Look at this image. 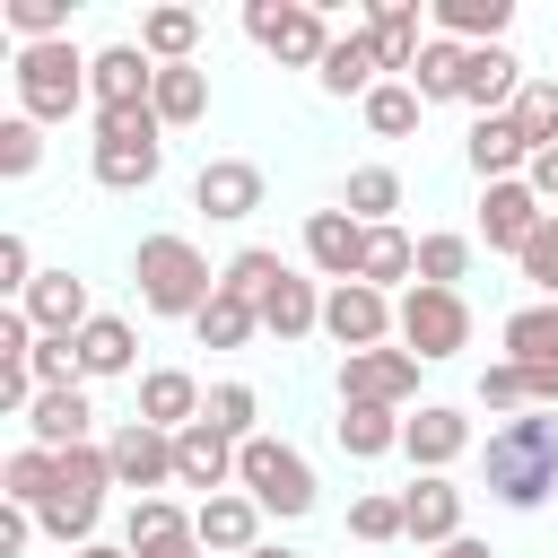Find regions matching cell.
I'll return each instance as SVG.
<instances>
[{"mask_svg": "<svg viewBox=\"0 0 558 558\" xmlns=\"http://www.w3.org/2000/svg\"><path fill=\"white\" fill-rule=\"evenodd\" d=\"M480 480L506 514H541L558 497V410H523V418H497L488 445H480Z\"/></svg>", "mask_w": 558, "mask_h": 558, "instance_id": "cell-1", "label": "cell"}, {"mask_svg": "<svg viewBox=\"0 0 558 558\" xmlns=\"http://www.w3.org/2000/svg\"><path fill=\"white\" fill-rule=\"evenodd\" d=\"M131 288H140V314L192 323V314L218 296V270H209V253H201L192 235L157 227V235H140V253H131Z\"/></svg>", "mask_w": 558, "mask_h": 558, "instance_id": "cell-2", "label": "cell"}, {"mask_svg": "<svg viewBox=\"0 0 558 558\" xmlns=\"http://www.w3.org/2000/svg\"><path fill=\"white\" fill-rule=\"evenodd\" d=\"M9 87H17V113L26 122H70V113H96L87 105V52L61 35V44H17V61H9Z\"/></svg>", "mask_w": 558, "mask_h": 558, "instance_id": "cell-3", "label": "cell"}, {"mask_svg": "<svg viewBox=\"0 0 558 558\" xmlns=\"http://www.w3.org/2000/svg\"><path fill=\"white\" fill-rule=\"evenodd\" d=\"M87 174L105 192H148L166 174V122L157 105H131V113H96V140H87Z\"/></svg>", "mask_w": 558, "mask_h": 558, "instance_id": "cell-4", "label": "cell"}, {"mask_svg": "<svg viewBox=\"0 0 558 558\" xmlns=\"http://www.w3.org/2000/svg\"><path fill=\"white\" fill-rule=\"evenodd\" d=\"M105 488H113L105 436H96V445H70V453H61V480H52V497L35 506V532H52L61 549H87V541H96V523H105Z\"/></svg>", "mask_w": 558, "mask_h": 558, "instance_id": "cell-5", "label": "cell"}, {"mask_svg": "<svg viewBox=\"0 0 558 558\" xmlns=\"http://www.w3.org/2000/svg\"><path fill=\"white\" fill-rule=\"evenodd\" d=\"M235 488H244L262 514H279V523H305V514L323 506V488H314V462H305L288 436H253V445L235 453Z\"/></svg>", "mask_w": 558, "mask_h": 558, "instance_id": "cell-6", "label": "cell"}, {"mask_svg": "<svg viewBox=\"0 0 558 558\" xmlns=\"http://www.w3.org/2000/svg\"><path fill=\"white\" fill-rule=\"evenodd\" d=\"M244 35L279 61V70H323V52L340 44L323 0H244Z\"/></svg>", "mask_w": 558, "mask_h": 558, "instance_id": "cell-7", "label": "cell"}, {"mask_svg": "<svg viewBox=\"0 0 558 558\" xmlns=\"http://www.w3.org/2000/svg\"><path fill=\"white\" fill-rule=\"evenodd\" d=\"M401 349L418 366H445L471 349V296L462 288H401Z\"/></svg>", "mask_w": 558, "mask_h": 558, "instance_id": "cell-8", "label": "cell"}, {"mask_svg": "<svg viewBox=\"0 0 558 558\" xmlns=\"http://www.w3.org/2000/svg\"><path fill=\"white\" fill-rule=\"evenodd\" d=\"M323 331L340 340V357L392 349V340H401V296H384V288H366V279H340V288H323Z\"/></svg>", "mask_w": 558, "mask_h": 558, "instance_id": "cell-9", "label": "cell"}, {"mask_svg": "<svg viewBox=\"0 0 558 558\" xmlns=\"http://www.w3.org/2000/svg\"><path fill=\"white\" fill-rule=\"evenodd\" d=\"M105 462H113V488H140V497L174 488V436L148 427V418H113L105 427Z\"/></svg>", "mask_w": 558, "mask_h": 558, "instance_id": "cell-10", "label": "cell"}, {"mask_svg": "<svg viewBox=\"0 0 558 558\" xmlns=\"http://www.w3.org/2000/svg\"><path fill=\"white\" fill-rule=\"evenodd\" d=\"M541 227H549V201H541L523 174H514V183H480V244H488V253H514V262H523V244H532Z\"/></svg>", "mask_w": 558, "mask_h": 558, "instance_id": "cell-11", "label": "cell"}, {"mask_svg": "<svg viewBox=\"0 0 558 558\" xmlns=\"http://www.w3.org/2000/svg\"><path fill=\"white\" fill-rule=\"evenodd\" d=\"M340 401L410 410V401H418V357H410V349H357V357H340Z\"/></svg>", "mask_w": 558, "mask_h": 558, "instance_id": "cell-12", "label": "cell"}, {"mask_svg": "<svg viewBox=\"0 0 558 558\" xmlns=\"http://www.w3.org/2000/svg\"><path fill=\"white\" fill-rule=\"evenodd\" d=\"M148 96H157V61L140 52V35L87 52V105H96V113H131V105H148Z\"/></svg>", "mask_w": 558, "mask_h": 558, "instance_id": "cell-13", "label": "cell"}, {"mask_svg": "<svg viewBox=\"0 0 558 558\" xmlns=\"http://www.w3.org/2000/svg\"><path fill=\"white\" fill-rule=\"evenodd\" d=\"M192 209L218 218V227L253 218V209H262V166H253V157H209V166L192 174Z\"/></svg>", "mask_w": 558, "mask_h": 558, "instance_id": "cell-14", "label": "cell"}, {"mask_svg": "<svg viewBox=\"0 0 558 558\" xmlns=\"http://www.w3.org/2000/svg\"><path fill=\"white\" fill-rule=\"evenodd\" d=\"M131 418H148V427L183 436V427H201V418H209V392H201V375H192V366H148V375H140V410H131Z\"/></svg>", "mask_w": 558, "mask_h": 558, "instance_id": "cell-15", "label": "cell"}, {"mask_svg": "<svg viewBox=\"0 0 558 558\" xmlns=\"http://www.w3.org/2000/svg\"><path fill=\"white\" fill-rule=\"evenodd\" d=\"M192 532H201L209 558H253V549H262V506H253L244 488H218V497L192 506Z\"/></svg>", "mask_w": 558, "mask_h": 558, "instance_id": "cell-16", "label": "cell"}, {"mask_svg": "<svg viewBox=\"0 0 558 558\" xmlns=\"http://www.w3.org/2000/svg\"><path fill=\"white\" fill-rule=\"evenodd\" d=\"M305 262H314L331 288L357 279V270H366V227H357L340 201H331V209H305Z\"/></svg>", "mask_w": 558, "mask_h": 558, "instance_id": "cell-17", "label": "cell"}, {"mask_svg": "<svg viewBox=\"0 0 558 558\" xmlns=\"http://www.w3.org/2000/svg\"><path fill=\"white\" fill-rule=\"evenodd\" d=\"M44 340H78L87 323H96V305H87V279L78 270H44L35 288H26V305H17Z\"/></svg>", "mask_w": 558, "mask_h": 558, "instance_id": "cell-18", "label": "cell"}, {"mask_svg": "<svg viewBox=\"0 0 558 558\" xmlns=\"http://www.w3.org/2000/svg\"><path fill=\"white\" fill-rule=\"evenodd\" d=\"M401 453H410V471H453L471 453V418L453 401H418V418L401 427Z\"/></svg>", "mask_w": 558, "mask_h": 558, "instance_id": "cell-19", "label": "cell"}, {"mask_svg": "<svg viewBox=\"0 0 558 558\" xmlns=\"http://www.w3.org/2000/svg\"><path fill=\"white\" fill-rule=\"evenodd\" d=\"M122 549H131V558H183V549H201V532H192V514H183L174 497H131Z\"/></svg>", "mask_w": 558, "mask_h": 558, "instance_id": "cell-20", "label": "cell"}, {"mask_svg": "<svg viewBox=\"0 0 558 558\" xmlns=\"http://www.w3.org/2000/svg\"><path fill=\"white\" fill-rule=\"evenodd\" d=\"M357 26H366V44H375L384 78H410V61L427 52V17H418V0H375Z\"/></svg>", "mask_w": 558, "mask_h": 558, "instance_id": "cell-21", "label": "cell"}, {"mask_svg": "<svg viewBox=\"0 0 558 558\" xmlns=\"http://www.w3.org/2000/svg\"><path fill=\"white\" fill-rule=\"evenodd\" d=\"M523 78H532V70H523L506 44H480V52L462 61V105H471V122H488V113H514Z\"/></svg>", "mask_w": 558, "mask_h": 558, "instance_id": "cell-22", "label": "cell"}, {"mask_svg": "<svg viewBox=\"0 0 558 558\" xmlns=\"http://www.w3.org/2000/svg\"><path fill=\"white\" fill-rule=\"evenodd\" d=\"M26 445H44V453L96 445V401H87V384H70V392H35V410H26Z\"/></svg>", "mask_w": 558, "mask_h": 558, "instance_id": "cell-23", "label": "cell"}, {"mask_svg": "<svg viewBox=\"0 0 558 558\" xmlns=\"http://www.w3.org/2000/svg\"><path fill=\"white\" fill-rule=\"evenodd\" d=\"M235 436H218L209 418L201 427H183L174 436V488H201V497H218V488H235Z\"/></svg>", "mask_w": 558, "mask_h": 558, "instance_id": "cell-24", "label": "cell"}, {"mask_svg": "<svg viewBox=\"0 0 558 558\" xmlns=\"http://www.w3.org/2000/svg\"><path fill=\"white\" fill-rule=\"evenodd\" d=\"M401 514H410V541H418V549L462 541V488H453L445 471H418V480L401 488Z\"/></svg>", "mask_w": 558, "mask_h": 558, "instance_id": "cell-25", "label": "cell"}, {"mask_svg": "<svg viewBox=\"0 0 558 558\" xmlns=\"http://www.w3.org/2000/svg\"><path fill=\"white\" fill-rule=\"evenodd\" d=\"M78 375H87V384H122V375L140 384V375H148V366H140V331H131L122 314H96V323L78 331Z\"/></svg>", "mask_w": 558, "mask_h": 558, "instance_id": "cell-26", "label": "cell"}, {"mask_svg": "<svg viewBox=\"0 0 558 558\" xmlns=\"http://www.w3.org/2000/svg\"><path fill=\"white\" fill-rule=\"evenodd\" d=\"M506 26H514V0H427V35H445L462 52L506 44Z\"/></svg>", "mask_w": 558, "mask_h": 558, "instance_id": "cell-27", "label": "cell"}, {"mask_svg": "<svg viewBox=\"0 0 558 558\" xmlns=\"http://www.w3.org/2000/svg\"><path fill=\"white\" fill-rule=\"evenodd\" d=\"M314 87H323V96H357V105H366V96L384 87V61H375V44H366V26H349V35H340V44L323 52V70H314Z\"/></svg>", "mask_w": 558, "mask_h": 558, "instance_id": "cell-28", "label": "cell"}, {"mask_svg": "<svg viewBox=\"0 0 558 558\" xmlns=\"http://www.w3.org/2000/svg\"><path fill=\"white\" fill-rule=\"evenodd\" d=\"M523 166H532V140L514 131V113L471 122V174H480V183H514Z\"/></svg>", "mask_w": 558, "mask_h": 558, "instance_id": "cell-29", "label": "cell"}, {"mask_svg": "<svg viewBox=\"0 0 558 558\" xmlns=\"http://www.w3.org/2000/svg\"><path fill=\"white\" fill-rule=\"evenodd\" d=\"M262 331H270L279 349H288V340H314V331H323V288L288 270V279H279V288L262 296Z\"/></svg>", "mask_w": 558, "mask_h": 558, "instance_id": "cell-30", "label": "cell"}, {"mask_svg": "<svg viewBox=\"0 0 558 558\" xmlns=\"http://www.w3.org/2000/svg\"><path fill=\"white\" fill-rule=\"evenodd\" d=\"M401 410H366V401H340V418H331V436H340V453L349 462H384V453H401Z\"/></svg>", "mask_w": 558, "mask_h": 558, "instance_id": "cell-31", "label": "cell"}, {"mask_svg": "<svg viewBox=\"0 0 558 558\" xmlns=\"http://www.w3.org/2000/svg\"><path fill=\"white\" fill-rule=\"evenodd\" d=\"M497 340H506V357H514V366H558V296L514 305V314L497 323Z\"/></svg>", "mask_w": 558, "mask_h": 558, "instance_id": "cell-32", "label": "cell"}, {"mask_svg": "<svg viewBox=\"0 0 558 558\" xmlns=\"http://www.w3.org/2000/svg\"><path fill=\"white\" fill-rule=\"evenodd\" d=\"M140 52L157 61V70H183V61H201V9H148L140 17Z\"/></svg>", "mask_w": 558, "mask_h": 558, "instance_id": "cell-33", "label": "cell"}, {"mask_svg": "<svg viewBox=\"0 0 558 558\" xmlns=\"http://www.w3.org/2000/svg\"><path fill=\"white\" fill-rule=\"evenodd\" d=\"M157 122L166 131H192V122H209V70L201 61H183V70H157Z\"/></svg>", "mask_w": 558, "mask_h": 558, "instance_id": "cell-34", "label": "cell"}, {"mask_svg": "<svg viewBox=\"0 0 558 558\" xmlns=\"http://www.w3.org/2000/svg\"><path fill=\"white\" fill-rule=\"evenodd\" d=\"M462 44H445V35H427V52L410 61V87H418V105H462Z\"/></svg>", "mask_w": 558, "mask_h": 558, "instance_id": "cell-35", "label": "cell"}, {"mask_svg": "<svg viewBox=\"0 0 558 558\" xmlns=\"http://www.w3.org/2000/svg\"><path fill=\"white\" fill-rule=\"evenodd\" d=\"M357 279H366V288H384V296H392L401 279L418 288V244H410L401 227H366V270H357Z\"/></svg>", "mask_w": 558, "mask_h": 558, "instance_id": "cell-36", "label": "cell"}, {"mask_svg": "<svg viewBox=\"0 0 558 558\" xmlns=\"http://www.w3.org/2000/svg\"><path fill=\"white\" fill-rule=\"evenodd\" d=\"M471 253H480V235L427 227V235H418V288H462V279H471Z\"/></svg>", "mask_w": 558, "mask_h": 558, "instance_id": "cell-37", "label": "cell"}, {"mask_svg": "<svg viewBox=\"0 0 558 558\" xmlns=\"http://www.w3.org/2000/svg\"><path fill=\"white\" fill-rule=\"evenodd\" d=\"M52 480H61V453H44V445H17V453L0 462V497H9V506H26V514L52 497Z\"/></svg>", "mask_w": 558, "mask_h": 558, "instance_id": "cell-38", "label": "cell"}, {"mask_svg": "<svg viewBox=\"0 0 558 558\" xmlns=\"http://www.w3.org/2000/svg\"><path fill=\"white\" fill-rule=\"evenodd\" d=\"M340 209H349L357 227H392V209H401V174H392V166H357L349 192H340Z\"/></svg>", "mask_w": 558, "mask_h": 558, "instance_id": "cell-39", "label": "cell"}, {"mask_svg": "<svg viewBox=\"0 0 558 558\" xmlns=\"http://www.w3.org/2000/svg\"><path fill=\"white\" fill-rule=\"evenodd\" d=\"M192 331H201V349H244V340L262 331V305H244V296H227V288H218V296L192 314Z\"/></svg>", "mask_w": 558, "mask_h": 558, "instance_id": "cell-40", "label": "cell"}, {"mask_svg": "<svg viewBox=\"0 0 558 558\" xmlns=\"http://www.w3.org/2000/svg\"><path fill=\"white\" fill-rule=\"evenodd\" d=\"M357 113H366V131H375V140H410L427 105H418V87H410V78H384V87H375Z\"/></svg>", "mask_w": 558, "mask_h": 558, "instance_id": "cell-41", "label": "cell"}, {"mask_svg": "<svg viewBox=\"0 0 558 558\" xmlns=\"http://www.w3.org/2000/svg\"><path fill=\"white\" fill-rule=\"evenodd\" d=\"M279 279H288V262H279L270 244H244V253H235V262L218 270V288H227V296H244V305H262V296H270Z\"/></svg>", "mask_w": 558, "mask_h": 558, "instance_id": "cell-42", "label": "cell"}, {"mask_svg": "<svg viewBox=\"0 0 558 558\" xmlns=\"http://www.w3.org/2000/svg\"><path fill=\"white\" fill-rule=\"evenodd\" d=\"M349 541H366V549H384V541H410V514H401V497H384V488L349 497Z\"/></svg>", "mask_w": 558, "mask_h": 558, "instance_id": "cell-43", "label": "cell"}, {"mask_svg": "<svg viewBox=\"0 0 558 558\" xmlns=\"http://www.w3.org/2000/svg\"><path fill=\"white\" fill-rule=\"evenodd\" d=\"M0 26L17 44H61L70 35V0H0Z\"/></svg>", "mask_w": 558, "mask_h": 558, "instance_id": "cell-44", "label": "cell"}, {"mask_svg": "<svg viewBox=\"0 0 558 558\" xmlns=\"http://www.w3.org/2000/svg\"><path fill=\"white\" fill-rule=\"evenodd\" d=\"M209 427L235 436V445H253L262 436V392L253 384H209Z\"/></svg>", "mask_w": 558, "mask_h": 558, "instance_id": "cell-45", "label": "cell"}, {"mask_svg": "<svg viewBox=\"0 0 558 558\" xmlns=\"http://www.w3.org/2000/svg\"><path fill=\"white\" fill-rule=\"evenodd\" d=\"M514 131L532 140V157L558 148V78H523V96H514Z\"/></svg>", "mask_w": 558, "mask_h": 558, "instance_id": "cell-46", "label": "cell"}, {"mask_svg": "<svg viewBox=\"0 0 558 558\" xmlns=\"http://www.w3.org/2000/svg\"><path fill=\"white\" fill-rule=\"evenodd\" d=\"M35 166H44V122L9 113V122H0V174H9V183H26Z\"/></svg>", "mask_w": 558, "mask_h": 558, "instance_id": "cell-47", "label": "cell"}, {"mask_svg": "<svg viewBox=\"0 0 558 558\" xmlns=\"http://www.w3.org/2000/svg\"><path fill=\"white\" fill-rule=\"evenodd\" d=\"M35 279H44V270H35V244H26V227H9V235H0V296H9V305H26V288H35Z\"/></svg>", "mask_w": 558, "mask_h": 558, "instance_id": "cell-48", "label": "cell"}, {"mask_svg": "<svg viewBox=\"0 0 558 558\" xmlns=\"http://www.w3.org/2000/svg\"><path fill=\"white\" fill-rule=\"evenodd\" d=\"M480 410H506V418H523V410H532V392H523V366H514V357L480 366Z\"/></svg>", "mask_w": 558, "mask_h": 558, "instance_id": "cell-49", "label": "cell"}, {"mask_svg": "<svg viewBox=\"0 0 558 558\" xmlns=\"http://www.w3.org/2000/svg\"><path fill=\"white\" fill-rule=\"evenodd\" d=\"M523 279H532L541 296H558V209H549V227L523 244Z\"/></svg>", "mask_w": 558, "mask_h": 558, "instance_id": "cell-50", "label": "cell"}, {"mask_svg": "<svg viewBox=\"0 0 558 558\" xmlns=\"http://www.w3.org/2000/svg\"><path fill=\"white\" fill-rule=\"evenodd\" d=\"M26 541H35V514H26V506H9V497H0V558H17V549H26Z\"/></svg>", "mask_w": 558, "mask_h": 558, "instance_id": "cell-51", "label": "cell"}, {"mask_svg": "<svg viewBox=\"0 0 558 558\" xmlns=\"http://www.w3.org/2000/svg\"><path fill=\"white\" fill-rule=\"evenodd\" d=\"M523 183H532V192H541V201H558V148H541V157H532V166H523Z\"/></svg>", "mask_w": 558, "mask_h": 558, "instance_id": "cell-52", "label": "cell"}, {"mask_svg": "<svg viewBox=\"0 0 558 558\" xmlns=\"http://www.w3.org/2000/svg\"><path fill=\"white\" fill-rule=\"evenodd\" d=\"M436 558H497V549H488V541H471V532H462V541H445V549H436Z\"/></svg>", "mask_w": 558, "mask_h": 558, "instance_id": "cell-53", "label": "cell"}, {"mask_svg": "<svg viewBox=\"0 0 558 558\" xmlns=\"http://www.w3.org/2000/svg\"><path fill=\"white\" fill-rule=\"evenodd\" d=\"M70 558H131L122 541H87V549H70Z\"/></svg>", "mask_w": 558, "mask_h": 558, "instance_id": "cell-54", "label": "cell"}, {"mask_svg": "<svg viewBox=\"0 0 558 558\" xmlns=\"http://www.w3.org/2000/svg\"><path fill=\"white\" fill-rule=\"evenodd\" d=\"M253 558H305V549H279V541H262V549H253Z\"/></svg>", "mask_w": 558, "mask_h": 558, "instance_id": "cell-55", "label": "cell"}, {"mask_svg": "<svg viewBox=\"0 0 558 558\" xmlns=\"http://www.w3.org/2000/svg\"><path fill=\"white\" fill-rule=\"evenodd\" d=\"M183 558H209V549H183Z\"/></svg>", "mask_w": 558, "mask_h": 558, "instance_id": "cell-56", "label": "cell"}]
</instances>
